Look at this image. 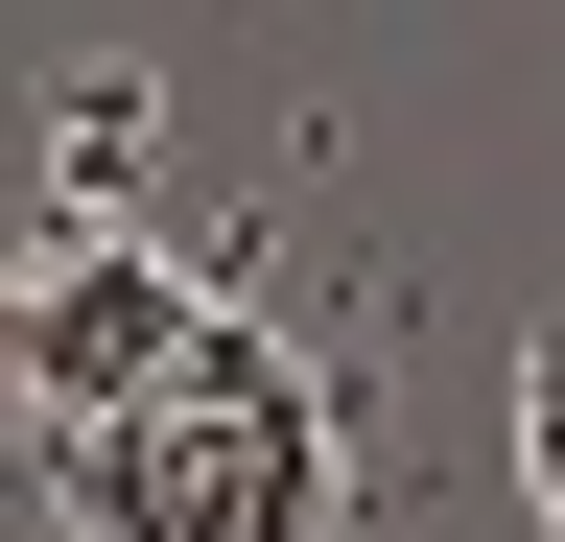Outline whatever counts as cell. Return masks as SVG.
<instances>
[{
  "label": "cell",
  "mask_w": 565,
  "mask_h": 542,
  "mask_svg": "<svg viewBox=\"0 0 565 542\" xmlns=\"http://www.w3.org/2000/svg\"><path fill=\"white\" fill-rule=\"evenodd\" d=\"M24 471L71 496V542H330V378L282 330H212L118 425H24Z\"/></svg>",
  "instance_id": "cell-1"
},
{
  "label": "cell",
  "mask_w": 565,
  "mask_h": 542,
  "mask_svg": "<svg viewBox=\"0 0 565 542\" xmlns=\"http://www.w3.org/2000/svg\"><path fill=\"white\" fill-rule=\"evenodd\" d=\"M212 330L236 307H212L166 236H24V425H118V401L189 378Z\"/></svg>",
  "instance_id": "cell-2"
},
{
  "label": "cell",
  "mask_w": 565,
  "mask_h": 542,
  "mask_svg": "<svg viewBox=\"0 0 565 542\" xmlns=\"http://www.w3.org/2000/svg\"><path fill=\"white\" fill-rule=\"evenodd\" d=\"M141 142H166V95H118V72H95V95L47 118V236H118V166H141Z\"/></svg>",
  "instance_id": "cell-3"
},
{
  "label": "cell",
  "mask_w": 565,
  "mask_h": 542,
  "mask_svg": "<svg viewBox=\"0 0 565 542\" xmlns=\"http://www.w3.org/2000/svg\"><path fill=\"white\" fill-rule=\"evenodd\" d=\"M519 496H542V542H565V330L519 354Z\"/></svg>",
  "instance_id": "cell-4"
}]
</instances>
